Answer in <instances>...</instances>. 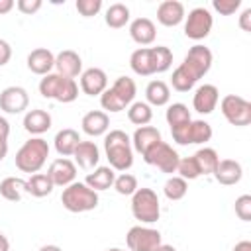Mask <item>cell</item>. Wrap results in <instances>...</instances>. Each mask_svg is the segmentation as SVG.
<instances>
[{
  "instance_id": "cell-1",
  "label": "cell",
  "mask_w": 251,
  "mask_h": 251,
  "mask_svg": "<svg viewBox=\"0 0 251 251\" xmlns=\"http://www.w3.org/2000/svg\"><path fill=\"white\" fill-rule=\"evenodd\" d=\"M104 151L110 161V167L116 171H127L133 165L131 139L122 129H112L104 137Z\"/></svg>"
},
{
  "instance_id": "cell-2",
  "label": "cell",
  "mask_w": 251,
  "mask_h": 251,
  "mask_svg": "<svg viewBox=\"0 0 251 251\" xmlns=\"http://www.w3.org/2000/svg\"><path fill=\"white\" fill-rule=\"evenodd\" d=\"M135 92H137V88H135L133 78L118 76L114 80V84L100 94V104L108 112H122L133 102Z\"/></svg>"
},
{
  "instance_id": "cell-3",
  "label": "cell",
  "mask_w": 251,
  "mask_h": 251,
  "mask_svg": "<svg viewBox=\"0 0 251 251\" xmlns=\"http://www.w3.org/2000/svg\"><path fill=\"white\" fill-rule=\"evenodd\" d=\"M49 157V145L41 137H31L27 139L16 153V167L22 173H39V169L45 165Z\"/></svg>"
},
{
  "instance_id": "cell-4",
  "label": "cell",
  "mask_w": 251,
  "mask_h": 251,
  "mask_svg": "<svg viewBox=\"0 0 251 251\" xmlns=\"http://www.w3.org/2000/svg\"><path fill=\"white\" fill-rule=\"evenodd\" d=\"M39 94L43 98H51V100L69 104V102L76 100L78 84L75 82V78H67V76L57 75V73H49L39 82Z\"/></svg>"
},
{
  "instance_id": "cell-5",
  "label": "cell",
  "mask_w": 251,
  "mask_h": 251,
  "mask_svg": "<svg viewBox=\"0 0 251 251\" xmlns=\"http://www.w3.org/2000/svg\"><path fill=\"white\" fill-rule=\"evenodd\" d=\"M61 202L69 212H75V214L90 212L98 206V192H94L84 182L75 180L69 186H65L63 194H61Z\"/></svg>"
},
{
  "instance_id": "cell-6",
  "label": "cell",
  "mask_w": 251,
  "mask_h": 251,
  "mask_svg": "<svg viewBox=\"0 0 251 251\" xmlns=\"http://www.w3.org/2000/svg\"><path fill=\"white\" fill-rule=\"evenodd\" d=\"M131 212L135 220L143 224H153L161 216V206H159V196L151 188H137L131 194Z\"/></svg>"
},
{
  "instance_id": "cell-7",
  "label": "cell",
  "mask_w": 251,
  "mask_h": 251,
  "mask_svg": "<svg viewBox=\"0 0 251 251\" xmlns=\"http://www.w3.org/2000/svg\"><path fill=\"white\" fill-rule=\"evenodd\" d=\"M173 139L178 145H192V143H206L212 139V126L204 120H190L186 124L171 127Z\"/></svg>"
},
{
  "instance_id": "cell-8",
  "label": "cell",
  "mask_w": 251,
  "mask_h": 251,
  "mask_svg": "<svg viewBox=\"0 0 251 251\" xmlns=\"http://www.w3.org/2000/svg\"><path fill=\"white\" fill-rule=\"evenodd\" d=\"M220 108H222L224 118L231 126L243 127V126L251 124V102L249 100H245L237 94H227V96L222 98Z\"/></svg>"
},
{
  "instance_id": "cell-9",
  "label": "cell",
  "mask_w": 251,
  "mask_h": 251,
  "mask_svg": "<svg viewBox=\"0 0 251 251\" xmlns=\"http://www.w3.org/2000/svg\"><path fill=\"white\" fill-rule=\"evenodd\" d=\"M143 159H145V163L157 167L159 171H163V173H167V175L176 173V167H178V161H180L178 153H176L169 143H165V141L155 143V145L143 155Z\"/></svg>"
},
{
  "instance_id": "cell-10",
  "label": "cell",
  "mask_w": 251,
  "mask_h": 251,
  "mask_svg": "<svg viewBox=\"0 0 251 251\" xmlns=\"http://www.w3.org/2000/svg\"><path fill=\"white\" fill-rule=\"evenodd\" d=\"M212 51L206 45H192L184 57V61L180 63V67L198 82V78H202L210 67H212Z\"/></svg>"
},
{
  "instance_id": "cell-11",
  "label": "cell",
  "mask_w": 251,
  "mask_h": 251,
  "mask_svg": "<svg viewBox=\"0 0 251 251\" xmlns=\"http://www.w3.org/2000/svg\"><path fill=\"white\" fill-rule=\"evenodd\" d=\"M212 25H214V18H212L210 10H206V8H194L186 16L184 35L190 37V39H194V41H200V39L208 37V33L212 31Z\"/></svg>"
},
{
  "instance_id": "cell-12",
  "label": "cell",
  "mask_w": 251,
  "mask_h": 251,
  "mask_svg": "<svg viewBox=\"0 0 251 251\" xmlns=\"http://www.w3.org/2000/svg\"><path fill=\"white\" fill-rule=\"evenodd\" d=\"M126 243L129 251H155L161 245V233L153 227L133 226L126 235Z\"/></svg>"
},
{
  "instance_id": "cell-13",
  "label": "cell",
  "mask_w": 251,
  "mask_h": 251,
  "mask_svg": "<svg viewBox=\"0 0 251 251\" xmlns=\"http://www.w3.org/2000/svg\"><path fill=\"white\" fill-rule=\"evenodd\" d=\"M29 104L27 90L22 86H8L0 92V110L6 114H22Z\"/></svg>"
},
{
  "instance_id": "cell-14",
  "label": "cell",
  "mask_w": 251,
  "mask_h": 251,
  "mask_svg": "<svg viewBox=\"0 0 251 251\" xmlns=\"http://www.w3.org/2000/svg\"><path fill=\"white\" fill-rule=\"evenodd\" d=\"M47 176L51 178L53 186H69L71 182H75L76 176V165L67 159V157H59L49 165Z\"/></svg>"
},
{
  "instance_id": "cell-15",
  "label": "cell",
  "mask_w": 251,
  "mask_h": 251,
  "mask_svg": "<svg viewBox=\"0 0 251 251\" xmlns=\"http://www.w3.org/2000/svg\"><path fill=\"white\" fill-rule=\"evenodd\" d=\"M80 88L84 94L88 96H98L108 88V76L102 69L98 67H90L86 71H82L80 75Z\"/></svg>"
},
{
  "instance_id": "cell-16",
  "label": "cell",
  "mask_w": 251,
  "mask_h": 251,
  "mask_svg": "<svg viewBox=\"0 0 251 251\" xmlns=\"http://www.w3.org/2000/svg\"><path fill=\"white\" fill-rule=\"evenodd\" d=\"M55 69H57V75L67 76V78H75L82 71V59L76 51L65 49L55 57Z\"/></svg>"
},
{
  "instance_id": "cell-17",
  "label": "cell",
  "mask_w": 251,
  "mask_h": 251,
  "mask_svg": "<svg viewBox=\"0 0 251 251\" xmlns=\"http://www.w3.org/2000/svg\"><path fill=\"white\" fill-rule=\"evenodd\" d=\"M218 100H220V92L214 84H202L198 86V90L194 92V98H192V106L198 114H212L218 106Z\"/></svg>"
},
{
  "instance_id": "cell-18",
  "label": "cell",
  "mask_w": 251,
  "mask_h": 251,
  "mask_svg": "<svg viewBox=\"0 0 251 251\" xmlns=\"http://www.w3.org/2000/svg\"><path fill=\"white\" fill-rule=\"evenodd\" d=\"M157 20L165 27H175L184 20V6L178 0H165L157 8Z\"/></svg>"
},
{
  "instance_id": "cell-19",
  "label": "cell",
  "mask_w": 251,
  "mask_h": 251,
  "mask_svg": "<svg viewBox=\"0 0 251 251\" xmlns=\"http://www.w3.org/2000/svg\"><path fill=\"white\" fill-rule=\"evenodd\" d=\"M55 67V55L45 49V47H37L27 55V69L33 75H49L51 69Z\"/></svg>"
},
{
  "instance_id": "cell-20",
  "label": "cell",
  "mask_w": 251,
  "mask_h": 251,
  "mask_svg": "<svg viewBox=\"0 0 251 251\" xmlns=\"http://www.w3.org/2000/svg\"><path fill=\"white\" fill-rule=\"evenodd\" d=\"M214 176L220 184H226V186H231V184H237L243 176V169L237 161L233 159H222L214 171Z\"/></svg>"
},
{
  "instance_id": "cell-21",
  "label": "cell",
  "mask_w": 251,
  "mask_h": 251,
  "mask_svg": "<svg viewBox=\"0 0 251 251\" xmlns=\"http://www.w3.org/2000/svg\"><path fill=\"white\" fill-rule=\"evenodd\" d=\"M159 141H163L161 139V131L157 127H153V126H141V127H137L135 133H133V137H131L133 149L137 153H141V155H145Z\"/></svg>"
},
{
  "instance_id": "cell-22",
  "label": "cell",
  "mask_w": 251,
  "mask_h": 251,
  "mask_svg": "<svg viewBox=\"0 0 251 251\" xmlns=\"http://www.w3.org/2000/svg\"><path fill=\"white\" fill-rule=\"evenodd\" d=\"M129 35L135 43L139 45H149L155 41V35H157V29H155V24L149 20V18H135L131 24H129Z\"/></svg>"
},
{
  "instance_id": "cell-23",
  "label": "cell",
  "mask_w": 251,
  "mask_h": 251,
  "mask_svg": "<svg viewBox=\"0 0 251 251\" xmlns=\"http://www.w3.org/2000/svg\"><path fill=\"white\" fill-rule=\"evenodd\" d=\"M110 127V118L106 112H100V110H92L88 114H84L82 118V131L90 137H98V135H104Z\"/></svg>"
},
{
  "instance_id": "cell-24",
  "label": "cell",
  "mask_w": 251,
  "mask_h": 251,
  "mask_svg": "<svg viewBox=\"0 0 251 251\" xmlns=\"http://www.w3.org/2000/svg\"><path fill=\"white\" fill-rule=\"evenodd\" d=\"M51 127V116L45 110H29L24 116V129L31 135H41Z\"/></svg>"
},
{
  "instance_id": "cell-25",
  "label": "cell",
  "mask_w": 251,
  "mask_h": 251,
  "mask_svg": "<svg viewBox=\"0 0 251 251\" xmlns=\"http://www.w3.org/2000/svg\"><path fill=\"white\" fill-rule=\"evenodd\" d=\"M75 161H76V165L78 167H82V169H94L96 165H98V161H100V151H98V147H96V143L94 141H80L78 145H76V149H75Z\"/></svg>"
},
{
  "instance_id": "cell-26",
  "label": "cell",
  "mask_w": 251,
  "mask_h": 251,
  "mask_svg": "<svg viewBox=\"0 0 251 251\" xmlns=\"http://www.w3.org/2000/svg\"><path fill=\"white\" fill-rule=\"evenodd\" d=\"M129 67L135 75L139 76H149V75H155V69H153V57H151V47H139L131 53L129 57Z\"/></svg>"
},
{
  "instance_id": "cell-27",
  "label": "cell",
  "mask_w": 251,
  "mask_h": 251,
  "mask_svg": "<svg viewBox=\"0 0 251 251\" xmlns=\"http://www.w3.org/2000/svg\"><path fill=\"white\" fill-rule=\"evenodd\" d=\"M114 178H116V175H114V169L112 167H96L92 173L86 175L84 184L90 186L94 192H98V190L110 188L114 184Z\"/></svg>"
},
{
  "instance_id": "cell-28",
  "label": "cell",
  "mask_w": 251,
  "mask_h": 251,
  "mask_svg": "<svg viewBox=\"0 0 251 251\" xmlns=\"http://www.w3.org/2000/svg\"><path fill=\"white\" fill-rule=\"evenodd\" d=\"M53 141H55L57 153H59L61 157H69V155L75 153L76 145L80 143V137H78V131H75V129H71V127H65V129L57 131V135H55Z\"/></svg>"
},
{
  "instance_id": "cell-29",
  "label": "cell",
  "mask_w": 251,
  "mask_h": 251,
  "mask_svg": "<svg viewBox=\"0 0 251 251\" xmlns=\"http://www.w3.org/2000/svg\"><path fill=\"white\" fill-rule=\"evenodd\" d=\"M27 192V180L18 178V176H8L0 182V194L2 198L10 200V202H18L22 200V194Z\"/></svg>"
},
{
  "instance_id": "cell-30",
  "label": "cell",
  "mask_w": 251,
  "mask_h": 251,
  "mask_svg": "<svg viewBox=\"0 0 251 251\" xmlns=\"http://www.w3.org/2000/svg\"><path fill=\"white\" fill-rule=\"evenodd\" d=\"M192 157H194V161L200 169V175H214V171L220 163V157H218L216 149H212V147H202Z\"/></svg>"
},
{
  "instance_id": "cell-31",
  "label": "cell",
  "mask_w": 251,
  "mask_h": 251,
  "mask_svg": "<svg viewBox=\"0 0 251 251\" xmlns=\"http://www.w3.org/2000/svg\"><path fill=\"white\" fill-rule=\"evenodd\" d=\"M145 98L153 106H165L171 98V88L163 80H151L145 88Z\"/></svg>"
},
{
  "instance_id": "cell-32",
  "label": "cell",
  "mask_w": 251,
  "mask_h": 251,
  "mask_svg": "<svg viewBox=\"0 0 251 251\" xmlns=\"http://www.w3.org/2000/svg\"><path fill=\"white\" fill-rule=\"evenodd\" d=\"M106 25L118 29V27H124L127 22H129V8L122 2H116V4H110L108 10H106Z\"/></svg>"
},
{
  "instance_id": "cell-33",
  "label": "cell",
  "mask_w": 251,
  "mask_h": 251,
  "mask_svg": "<svg viewBox=\"0 0 251 251\" xmlns=\"http://www.w3.org/2000/svg\"><path fill=\"white\" fill-rule=\"evenodd\" d=\"M53 190V182L47 176V173H35L27 178V192L35 198H43L47 194H51Z\"/></svg>"
},
{
  "instance_id": "cell-34",
  "label": "cell",
  "mask_w": 251,
  "mask_h": 251,
  "mask_svg": "<svg viewBox=\"0 0 251 251\" xmlns=\"http://www.w3.org/2000/svg\"><path fill=\"white\" fill-rule=\"evenodd\" d=\"M127 118L131 124L135 126H147L153 118V110L147 102H131L129 104V110H127Z\"/></svg>"
},
{
  "instance_id": "cell-35",
  "label": "cell",
  "mask_w": 251,
  "mask_h": 251,
  "mask_svg": "<svg viewBox=\"0 0 251 251\" xmlns=\"http://www.w3.org/2000/svg\"><path fill=\"white\" fill-rule=\"evenodd\" d=\"M151 57H153V69H155V73H165L173 65V53L165 45L151 47Z\"/></svg>"
},
{
  "instance_id": "cell-36",
  "label": "cell",
  "mask_w": 251,
  "mask_h": 251,
  "mask_svg": "<svg viewBox=\"0 0 251 251\" xmlns=\"http://www.w3.org/2000/svg\"><path fill=\"white\" fill-rule=\"evenodd\" d=\"M165 118H167V124H169L171 127L180 126V124H186V122L192 120V118H190V110H188L184 104H180V102L171 104L169 110H167V114H165Z\"/></svg>"
},
{
  "instance_id": "cell-37",
  "label": "cell",
  "mask_w": 251,
  "mask_h": 251,
  "mask_svg": "<svg viewBox=\"0 0 251 251\" xmlns=\"http://www.w3.org/2000/svg\"><path fill=\"white\" fill-rule=\"evenodd\" d=\"M186 190H188V184L180 176H171L165 182V186H163V192H165V196L169 200H180V198H184L186 196Z\"/></svg>"
},
{
  "instance_id": "cell-38",
  "label": "cell",
  "mask_w": 251,
  "mask_h": 251,
  "mask_svg": "<svg viewBox=\"0 0 251 251\" xmlns=\"http://www.w3.org/2000/svg\"><path fill=\"white\" fill-rule=\"evenodd\" d=\"M114 188H116V192L118 194H124V196H131L139 186H137V178L133 176V175H129V173H122V175H118L116 178H114V184H112Z\"/></svg>"
},
{
  "instance_id": "cell-39",
  "label": "cell",
  "mask_w": 251,
  "mask_h": 251,
  "mask_svg": "<svg viewBox=\"0 0 251 251\" xmlns=\"http://www.w3.org/2000/svg\"><path fill=\"white\" fill-rule=\"evenodd\" d=\"M171 84H173V88L175 90H178V92H188L194 84H196V80L178 65L175 71H173V76H171Z\"/></svg>"
},
{
  "instance_id": "cell-40",
  "label": "cell",
  "mask_w": 251,
  "mask_h": 251,
  "mask_svg": "<svg viewBox=\"0 0 251 251\" xmlns=\"http://www.w3.org/2000/svg\"><path fill=\"white\" fill-rule=\"evenodd\" d=\"M176 173L180 175V178L184 180H194L200 176V169L194 161V157H184L178 161V167H176Z\"/></svg>"
},
{
  "instance_id": "cell-41",
  "label": "cell",
  "mask_w": 251,
  "mask_h": 251,
  "mask_svg": "<svg viewBox=\"0 0 251 251\" xmlns=\"http://www.w3.org/2000/svg\"><path fill=\"white\" fill-rule=\"evenodd\" d=\"M100 8H102V0H76V10L84 18L96 16L100 12Z\"/></svg>"
},
{
  "instance_id": "cell-42",
  "label": "cell",
  "mask_w": 251,
  "mask_h": 251,
  "mask_svg": "<svg viewBox=\"0 0 251 251\" xmlns=\"http://www.w3.org/2000/svg\"><path fill=\"white\" fill-rule=\"evenodd\" d=\"M235 214L243 222H249L251 220V196L249 194H243V196H239L235 200Z\"/></svg>"
},
{
  "instance_id": "cell-43",
  "label": "cell",
  "mask_w": 251,
  "mask_h": 251,
  "mask_svg": "<svg viewBox=\"0 0 251 251\" xmlns=\"http://www.w3.org/2000/svg\"><path fill=\"white\" fill-rule=\"evenodd\" d=\"M212 6H214V10L220 12L222 16H231V14L241 6V0H214Z\"/></svg>"
},
{
  "instance_id": "cell-44",
  "label": "cell",
  "mask_w": 251,
  "mask_h": 251,
  "mask_svg": "<svg viewBox=\"0 0 251 251\" xmlns=\"http://www.w3.org/2000/svg\"><path fill=\"white\" fill-rule=\"evenodd\" d=\"M16 6H18V10L22 14H27L29 16V14H35L41 8V0H18Z\"/></svg>"
},
{
  "instance_id": "cell-45",
  "label": "cell",
  "mask_w": 251,
  "mask_h": 251,
  "mask_svg": "<svg viewBox=\"0 0 251 251\" xmlns=\"http://www.w3.org/2000/svg\"><path fill=\"white\" fill-rule=\"evenodd\" d=\"M12 57V47L6 39H0V67H4Z\"/></svg>"
},
{
  "instance_id": "cell-46",
  "label": "cell",
  "mask_w": 251,
  "mask_h": 251,
  "mask_svg": "<svg viewBox=\"0 0 251 251\" xmlns=\"http://www.w3.org/2000/svg\"><path fill=\"white\" fill-rule=\"evenodd\" d=\"M239 27L243 31H251V8H245L239 16Z\"/></svg>"
},
{
  "instance_id": "cell-47",
  "label": "cell",
  "mask_w": 251,
  "mask_h": 251,
  "mask_svg": "<svg viewBox=\"0 0 251 251\" xmlns=\"http://www.w3.org/2000/svg\"><path fill=\"white\" fill-rule=\"evenodd\" d=\"M8 135H10V124H8L6 118L0 116V137L2 139H8Z\"/></svg>"
},
{
  "instance_id": "cell-48",
  "label": "cell",
  "mask_w": 251,
  "mask_h": 251,
  "mask_svg": "<svg viewBox=\"0 0 251 251\" xmlns=\"http://www.w3.org/2000/svg\"><path fill=\"white\" fill-rule=\"evenodd\" d=\"M14 8V0H0V14H8Z\"/></svg>"
},
{
  "instance_id": "cell-49",
  "label": "cell",
  "mask_w": 251,
  "mask_h": 251,
  "mask_svg": "<svg viewBox=\"0 0 251 251\" xmlns=\"http://www.w3.org/2000/svg\"><path fill=\"white\" fill-rule=\"evenodd\" d=\"M233 251H251V241H239V243H235Z\"/></svg>"
},
{
  "instance_id": "cell-50",
  "label": "cell",
  "mask_w": 251,
  "mask_h": 251,
  "mask_svg": "<svg viewBox=\"0 0 251 251\" xmlns=\"http://www.w3.org/2000/svg\"><path fill=\"white\" fill-rule=\"evenodd\" d=\"M6 153H8V139H2L0 137V161L6 157Z\"/></svg>"
},
{
  "instance_id": "cell-51",
  "label": "cell",
  "mask_w": 251,
  "mask_h": 251,
  "mask_svg": "<svg viewBox=\"0 0 251 251\" xmlns=\"http://www.w3.org/2000/svg\"><path fill=\"white\" fill-rule=\"evenodd\" d=\"M10 249V241L6 239V235L0 233V251H8Z\"/></svg>"
},
{
  "instance_id": "cell-52",
  "label": "cell",
  "mask_w": 251,
  "mask_h": 251,
  "mask_svg": "<svg viewBox=\"0 0 251 251\" xmlns=\"http://www.w3.org/2000/svg\"><path fill=\"white\" fill-rule=\"evenodd\" d=\"M155 251H176V249H175L173 245H165V243H161V245H159Z\"/></svg>"
},
{
  "instance_id": "cell-53",
  "label": "cell",
  "mask_w": 251,
  "mask_h": 251,
  "mask_svg": "<svg viewBox=\"0 0 251 251\" xmlns=\"http://www.w3.org/2000/svg\"><path fill=\"white\" fill-rule=\"evenodd\" d=\"M39 251H61V247H57V245H43Z\"/></svg>"
},
{
  "instance_id": "cell-54",
  "label": "cell",
  "mask_w": 251,
  "mask_h": 251,
  "mask_svg": "<svg viewBox=\"0 0 251 251\" xmlns=\"http://www.w3.org/2000/svg\"><path fill=\"white\" fill-rule=\"evenodd\" d=\"M106 251H124V249H118V247H112V249H106Z\"/></svg>"
}]
</instances>
